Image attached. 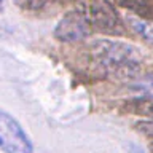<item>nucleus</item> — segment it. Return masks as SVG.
<instances>
[{"label":"nucleus","mask_w":153,"mask_h":153,"mask_svg":"<svg viewBox=\"0 0 153 153\" xmlns=\"http://www.w3.org/2000/svg\"><path fill=\"white\" fill-rule=\"evenodd\" d=\"M136 129L142 136H145L147 139H150L153 142V120H145V121L136 123Z\"/></svg>","instance_id":"nucleus-10"},{"label":"nucleus","mask_w":153,"mask_h":153,"mask_svg":"<svg viewBox=\"0 0 153 153\" xmlns=\"http://www.w3.org/2000/svg\"><path fill=\"white\" fill-rule=\"evenodd\" d=\"M88 50L89 59L102 75L129 78L142 67V54L129 43L120 40H96Z\"/></svg>","instance_id":"nucleus-1"},{"label":"nucleus","mask_w":153,"mask_h":153,"mask_svg":"<svg viewBox=\"0 0 153 153\" xmlns=\"http://www.w3.org/2000/svg\"><path fill=\"white\" fill-rule=\"evenodd\" d=\"M91 33H93V29H91L88 18L81 8L65 13L54 29V37L64 43L85 40Z\"/></svg>","instance_id":"nucleus-4"},{"label":"nucleus","mask_w":153,"mask_h":153,"mask_svg":"<svg viewBox=\"0 0 153 153\" xmlns=\"http://www.w3.org/2000/svg\"><path fill=\"white\" fill-rule=\"evenodd\" d=\"M0 150L3 153H33V143L11 113L0 108Z\"/></svg>","instance_id":"nucleus-3"},{"label":"nucleus","mask_w":153,"mask_h":153,"mask_svg":"<svg viewBox=\"0 0 153 153\" xmlns=\"http://www.w3.org/2000/svg\"><path fill=\"white\" fill-rule=\"evenodd\" d=\"M129 153H145L142 150L140 145H137V143H129Z\"/></svg>","instance_id":"nucleus-11"},{"label":"nucleus","mask_w":153,"mask_h":153,"mask_svg":"<svg viewBox=\"0 0 153 153\" xmlns=\"http://www.w3.org/2000/svg\"><path fill=\"white\" fill-rule=\"evenodd\" d=\"M128 24L142 40H145L147 43L153 45V21H150V19H143V18H137V16L136 18L129 16Z\"/></svg>","instance_id":"nucleus-6"},{"label":"nucleus","mask_w":153,"mask_h":153,"mask_svg":"<svg viewBox=\"0 0 153 153\" xmlns=\"http://www.w3.org/2000/svg\"><path fill=\"white\" fill-rule=\"evenodd\" d=\"M152 152H153V143H152Z\"/></svg>","instance_id":"nucleus-13"},{"label":"nucleus","mask_w":153,"mask_h":153,"mask_svg":"<svg viewBox=\"0 0 153 153\" xmlns=\"http://www.w3.org/2000/svg\"><path fill=\"white\" fill-rule=\"evenodd\" d=\"M51 2H54V0H14V3L18 7H21L22 10H27V11H38V10L45 8Z\"/></svg>","instance_id":"nucleus-8"},{"label":"nucleus","mask_w":153,"mask_h":153,"mask_svg":"<svg viewBox=\"0 0 153 153\" xmlns=\"http://www.w3.org/2000/svg\"><path fill=\"white\" fill-rule=\"evenodd\" d=\"M115 3L134 13L137 18L153 21V0H115Z\"/></svg>","instance_id":"nucleus-5"},{"label":"nucleus","mask_w":153,"mask_h":153,"mask_svg":"<svg viewBox=\"0 0 153 153\" xmlns=\"http://www.w3.org/2000/svg\"><path fill=\"white\" fill-rule=\"evenodd\" d=\"M80 8L86 14L93 30L107 33V35L124 33L123 21L110 0H86Z\"/></svg>","instance_id":"nucleus-2"},{"label":"nucleus","mask_w":153,"mask_h":153,"mask_svg":"<svg viewBox=\"0 0 153 153\" xmlns=\"http://www.w3.org/2000/svg\"><path fill=\"white\" fill-rule=\"evenodd\" d=\"M3 5H5V0H0V10L3 8Z\"/></svg>","instance_id":"nucleus-12"},{"label":"nucleus","mask_w":153,"mask_h":153,"mask_svg":"<svg viewBox=\"0 0 153 153\" xmlns=\"http://www.w3.org/2000/svg\"><path fill=\"white\" fill-rule=\"evenodd\" d=\"M132 91H139L143 96H153V75L137 80L132 85Z\"/></svg>","instance_id":"nucleus-9"},{"label":"nucleus","mask_w":153,"mask_h":153,"mask_svg":"<svg viewBox=\"0 0 153 153\" xmlns=\"http://www.w3.org/2000/svg\"><path fill=\"white\" fill-rule=\"evenodd\" d=\"M126 108L136 115L153 120V96H143L136 100H131V102H128Z\"/></svg>","instance_id":"nucleus-7"}]
</instances>
